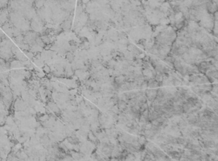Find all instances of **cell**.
<instances>
[{
	"label": "cell",
	"mask_w": 218,
	"mask_h": 161,
	"mask_svg": "<svg viewBox=\"0 0 218 161\" xmlns=\"http://www.w3.org/2000/svg\"><path fill=\"white\" fill-rule=\"evenodd\" d=\"M46 0H34V2L33 3L32 7L34 8L35 10L39 9L43 6L45 5Z\"/></svg>",
	"instance_id": "cell-1"
},
{
	"label": "cell",
	"mask_w": 218,
	"mask_h": 161,
	"mask_svg": "<svg viewBox=\"0 0 218 161\" xmlns=\"http://www.w3.org/2000/svg\"><path fill=\"white\" fill-rule=\"evenodd\" d=\"M12 40L14 42V43L17 46H19V44H22V42H24V35L22 34H21L17 36L12 37Z\"/></svg>",
	"instance_id": "cell-2"
},
{
	"label": "cell",
	"mask_w": 218,
	"mask_h": 161,
	"mask_svg": "<svg viewBox=\"0 0 218 161\" xmlns=\"http://www.w3.org/2000/svg\"><path fill=\"white\" fill-rule=\"evenodd\" d=\"M14 57L16 60L21 61H26L28 60V58L26 57V55L23 54L22 53H21V51L19 52L18 53H17L16 55H14Z\"/></svg>",
	"instance_id": "cell-3"
},
{
	"label": "cell",
	"mask_w": 218,
	"mask_h": 161,
	"mask_svg": "<svg viewBox=\"0 0 218 161\" xmlns=\"http://www.w3.org/2000/svg\"><path fill=\"white\" fill-rule=\"evenodd\" d=\"M32 61L35 63V65H36V66H38V67H40V68H42V67H43V65H45V61H43L42 58L37 59V58H33L32 59Z\"/></svg>",
	"instance_id": "cell-4"
},
{
	"label": "cell",
	"mask_w": 218,
	"mask_h": 161,
	"mask_svg": "<svg viewBox=\"0 0 218 161\" xmlns=\"http://www.w3.org/2000/svg\"><path fill=\"white\" fill-rule=\"evenodd\" d=\"M35 42H36V44L37 45H39V46H40V47H42L43 49V47H44L46 46L44 43L43 42V41H42V39H41L40 36L38 33H37V35H36V38H35Z\"/></svg>",
	"instance_id": "cell-5"
},
{
	"label": "cell",
	"mask_w": 218,
	"mask_h": 161,
	"mask_svg": "<svg viewBox=\"0 0 218 161\" xmlns=\"http://www.w3.org/2000/svg\"><path fill=\"white\" fill-rule=\"evenodd\" d=\"M42 69H43V71L46 74H49V73H51V67H49L46 63H45V65H43V67H42Z\"/></svg>",
	"instance_id": "cell-6"
},
{
	"label": "cell",
	"mask_w": 218,
	"mask_h": 161,
	"mask_svg": "<svg viewBox=\"0 0 218 161\" xmlns=\"http://www.w3.org/2000/svg\"><path fill=\"white\" fill-rule=\"evenodd\" d=\"M11 51L14 55H16L17 53H18L19 52H20L21 51H20L19 48L17 46H16V45L14 44L11 47Z\"/></svg>",
	"instance_id": "cell-7"
},
{
	"label": "cell",
	"mask_w": 218,
	"mask_h": 161,
	"mask_svg": "<svg viewBox=\"0 0 218 161\" xmlns=\"http://www.w3.org/2000/svg\"><path fill=\"white\" fill-rule=\"evenodd\" d=\"M23 53L26 56V57H28L30 60H32V59L34 58V53H32V51H23Z\"/></svg>",
	"instance_id": "cell-8"
}]
</instances>
